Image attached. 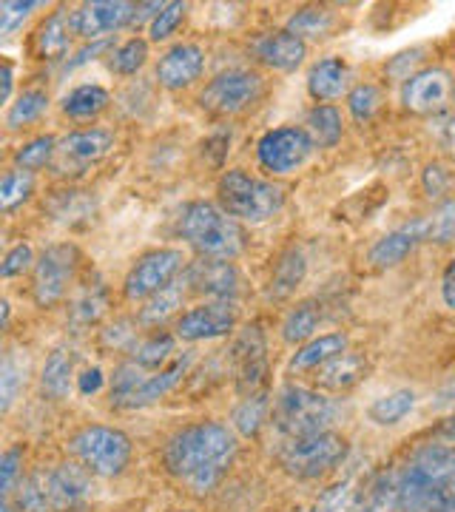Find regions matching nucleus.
Segmentation results:
<instances>
[{
  "instance_id": "obj_1",
  "label": "nucleus",
  "mask_w": 455,
  "mask_h": 512,
  "mask_svg": "<svg viewBox=\"0 0 455 512\" xmlns=\"http://www.w3.org/2000/svg\"><path fill=\"white\" fill-rule=\"evenodd\" d=\"M237 458V436L222 421H197L174 433L163 450L168 476L191 493L217 490Z\"/></svg>"
},
{
  "instance_id": "obj_2",
  "label": "nucleus",
  "mask_w": 455,
  "mask_h": 512,
  "mask_svg": "<svg viewBox=\"0 0 455 512\" xmlns=\"http://www.w3.org/2000/svg\"><path fill=\"white\" fill-rule=\"evenodd\" d=\"M91 490V473L83 464H57L40 467L20 478L15 490V507L20 512H63L83 504Z\"/></svg>"
},
{
  "instance_id": "obj_3",
  "label": "nucleus",
  "mask_w": 455,
  "mask_h": 512,
  "mask_svg": "<svg viewBox=\"0 0 455 512\" xmlns=\"http://www.w3.org/2000/svg\"><path fill=\"white\" fill-rule=\"evenodd\" d=\"M180 234L202 259H237L245 251V228L211 202H188L177 220Z\"/></svg>"
},
{
  "instance_id": "obj_4",
  "label": "nucleus",
  "mask_w": 455,
  "mask_h": 512,
  "mask_svg": "<svg viewBox=\"0 0 455 512\" xmlns=\"http://www.w3.org/2000/svg\"><path fill=\"white\" fill-rule=\"evenodd\" d=\"M339 416V407L322 390L285 384L271 407V424L276 439H299L328 433Z\"/></svg>"
},
{
  "instance_id": "obj_5",
  "label": "nucleus",
  "mask_w": 455,
  "mask_h": 512,
  "mask_svg": "<svg viewBox=\"0 0 455 512\" xmlns=\"http://www.w3.org/2000/svg\"><path fill=\"white\" fill-rule=\"evenodd\" d=\"M191 356H177L163 370H146L137 362H123L111 373V407L117 410H143L148 404H157L165 399L182 376L188 373Z\"/></svg>"
},
{
  "instance_id": "obj_6",
  "label": "nucleus",
  "mask_w": 455,
  "mask_h": 512,
  "mask_svg": "<svg viewBox=\"0 0 455 512\" xmlns=\"http://www.w3.org/2000/svg\"><path fill=\"white\" fill-rule=\"evenodd\" d=\"M217 200L219 208L237 222H265L282 211L285 188L234 168L219 177Z\"/></svg>"
},
{
  "instance_id": "obj_7",
  "label": "nucleus",
  "mask_w": 455,
  "mask_h": 512,
  "mask_svg": "<svg viewBox=\"0 0 455 512\" xmlns=\"http://www.w3.org/2000/svg\"><path fill=\"white\" fill-rule=\"evenodd\" d=\"M66 450L91 476L114 478L128 467L134 447L123 430L106 427V424H89V427H80L72 439L66 441Z\"/></svg>"
},
{
  "instance_id": "obj_8",
  "label": "nucleus",
  "mask_w": 455,
  "mask_h": 512,
  "mask_svg": "<svg viewBox=\"0 0 455 512\" xmlns=\"http://www.w3.org/2000/svg\"><path fill=\"white\" fill-rule=\"evenodd\" d=\"M347 441L339 433H316V436H299V439H276V458L285 473L302 481L328 476L345 461Z\"/></svg>"
},
{
  "instance_id": "obj_9",
  "label": "nucleus",
  "mask_w": 455,
  "mask_h": 512,
  "mask_svg": "<svg viewBox=\"0 0 455 512\" xmlns=\"http://www.w3.org/2000/svg\"><path fill=\"white\" fill-rule=\"evenodd\" d=\"M77 248L72 242H55L37 256L32 276V296L37 308H55L66 299L77 274Z\"/></svg>"
},
{
  "instance_id": "obj_10",
  "label": "nucleus",
  "mask_w": 455,
  "mask_h": 512,
  "mask_svg": "<svg viewBox=\"0 0 455 512\" xmlns=\"http://www.w3.org/2000/svg\"><path fill=\"white\" fill-rule=\"evenodd\" d=\"M265 92V80L248 69H231L217 74L200 94V106L219 117H234L259 103Z\"/></svg>"
},
{
  "instance_id": "obj_11",
  "label": "nucleus",
  "mask_w": 455,
  "mask_h": 512,
  "mask_svg": "<svg viewBox=\"0 0 455 512\" xmlns=\"http://www.w3.org/2000/svg\"><path fill=\"white\" fill-rule=\"evenodd\" d=\"M316 143L310 134L299 126H282L265 131L256 143L259 165L271 174H293L296 168L308 163Z\"/></svg>"
},
{
  "instance_id": "obj_12",
  "label": "nucleus",
  "mask_w": 455,
  "mask_h": 512,
  "mask_svg": "<svg viewBox=\"0 0 455 512\" xmlns=\"http://www.w3.org/2000/svg\"><path fill=\"white\" fill-rule=\"evenodd\" d=\"M404 109L419 117H441L455 103V77L447 69H421L401 86Z\"/></svg>"
},
{
  "instance_id": "obj_13",
  "label": "nucleus",
  "mask_w": 455,
  "mask_h": 512,
  "mask_svg": "<svg viewBox=\"0 0 455 512\" xmlns=\"http://www.w3.org/2000/svg\"><path fill=\"white\" fill-rule=\"evenodd\" d=\"M182 265H185V256L177 248H160V251L140 256L134 262V268L128 271L126 282H123L126 299H131V302L151 299L154 293H160L177 279Z\"/></svg>"
},
{
  "instance_id": "obj_14",
  "label": "nucleus",
  "mask_w": 455,
  "mask_h": 512,
  "mask_svg": "<svg viewBox=\"0 0 455 512\" xmlns=\"http://www.w3.org/2000/svg\"><path fill=\"white\" fill-rule=\"evenodd\" d=\"M239 308L231 299H211L205 305H197L191 311H185L174 325V336L182 342H208L228 336L237 328Z\"/></svg>"
},
{
  "instance_id": "obj_15",
  "label": "nucleus",
  "mask_w": 455,
  "mask_h": 512,
  "mask_svg": "<svg viewBox=\"0 0 455 512\" xmlns=\"http://www.w3.org/2000/svg\"><path fill=\"white\" fill-rule=\"evenodd\" d=\"M134 15H137V3H126V0H94V3H83L80 9L72 12V29L74 35L83 40H106L123 26H134Z\"/></svg>"
},
{
  "instance_id": "obj_16",
  "label": "nucleus",
  "mask_w": 455,
  "mask_h": 512,
  "mask_svg": "<svg viewBox=\"0 0 455 512\" xmlns=\"http://www.w3.org/2000/svg\"><path fill=\"white\" fill-rule=\"evenodd\" d=\"M234 367H237V390L242 396H254L265 393L268 384V345H265V333L262 325H248L239 333L237 345H234Z\"/></svg>"
},
{
  "instance_id": "obj_17",
  "label": "nucleus",
  "mask_w": 455,
  "mask_h": 512,
  "mask_svg": "<svg viewBox=\"0 0 455 512\" xmlns=\"http://www.w3.org/2000/svg\"><path fill=\"white\" fill-rule=\"evenodd\" d=\"M399 512H455V493L413 473L407 464L396 470Z\"/></svg>"
},
{
  "instance_id": "obj_18",
  "label": "nucleus",
  "mask_w": 455,
  "mask_h": 512,
  "mask_svg": "<svg viewBox=\"0 0 455 512\" xmlns=\"http://www.w3.org/2000/svg\"><path fill=\"white\" fill-rule=\"evenodd\" d=\"M185 285L211 299H231L239 293V271L228 259H197L185 268Z\"/></svg>"
},
{
  "instance_id": "obj_19",
  "label": "nucleus",
  "mask_w": 455,
  "mask_h": 512,
  "mask_svg": "<svg viewBox=\"0 0 455 512\" xmlns=\"http://www.w3.org/2000/svg\"><path fill=\"white\" fill-rule=\"evenodd\" d=\"M202 69H205V52L200 46L197 43H177L160 57L157 83L168 92H180V89H188L200 80Z\"/></svg>"
},
{
  "instance_id": "obj_20",
  "label": "nucleus",
  "mask_w": 455,
  "mask_h": 512,
  "mask_svg": "<svg viewBox=\"0 0 455 512\" xmlns=\"http://www.w3.org/2000/svg\"><path fill=\"white\" fill-rule=\"evenodd\" d=\"M254 55L273 72H296L308 57V46L302 37L291 35L288 29H279V32H265L262 37H256Z\"/></svg>"
},
{
  "instance_id": "obj_21",
  "label": "nucleus",
  "mask_w": 455,
  "mask_h": 512,
  "mask_svg": "<svg viewBox=\"0 0 455 512\" xmlns=\"http://www.w3.org/2000/svg\"><path fill=\"white\" fill-rule=\"evenodd\" d=\"M424 239H430V220L407 222L396 231L384 234L370 248V262H373V268H396L401 259L413 254Z\"/></svg>"
},
{
  "instance_id": "obj_22",
  "label": "nucleus",
  "mask_w": 455,
  "mask_h": 512,
  "mask_svg": "<svg viewBox=\"0 0 455 512\" xmlns=\"http://www.w3.org/2000/svg\"><path fill=\"white\" fill-rule=\"evenodd\" d=\"M111 148H114V134L106 128H83V131H72L60 140L57 154L63 157V163L69 165H86L100 163L103 157H109Z\"/></svg>"
},
{
  "instance_id": "obj_23",
  "label": "nucleus",
  "mask_w": 455,
  "mask_h": 512,
  "mask_svg": "<svg viewBox=\"0 0 455 512\" xmlns=\"http://www.w3.org/2000/svg\"><path fill=\"white\" fill-rule=\"evenodd\" d=\"M407 467L421 478L455 493V444H421L410 453Z\"/></svg>"
},
{
  "instance_id": "obj_24",
  "label": "nucleus",
  "mask_w": 455,
  "mask_h": 512,
  "mask_svg": "<svg viewBox=\"0 0 455 512\" xmlns=\"http://www.w3.org/2000/svg\"><path fill=\"white\" fill-rule=\"evenodd\" d=\"M350 86V66L342 57H325L313 63L308 72V92L316 103H328L342 97Z\"/></svg>"
},
{
  "instance_id": "obj_25",
  "label": "nucleus",
  "mask_w": 455,
  "mask_h": 512,
  "mask_svg": "<svg viewBox=\"0 0 455 512\" xmlns=\"http://www.w3.org/2000/svg\"><path fill=\"white\" fill-rule=\"evenodd\" d=\"M72 15L66 9H57L37 26L35 52L43 60H63L72 49Z\"/></svg>"
},
{
  "instance_id": "obj_26",
  "label": "nucleus",
  "mask_w": 455,
  "mask_h": 512,
  "mask_svg": "<svg viewBox=\"0 0 455 512\" xmlns=\"http://www.w3.org/2000/svg\"><path fill=\"white\" fill-rule=\"evenodd\" d=\"M313 382L319 384L322 390H333V393H342V390H350L353 384H359L367 373V359L362 353H353V350H345L342 356L330 359L328 365H322L319 370H313Z\"/></svg>"
},
{
  "instance_id": "obj_27",
  "label": "nucleus",
  "mask_w": 455,
  "mask_h": 512,
  "mask_svg": "<svg viewBox=\"0 0 455 512\" xmlns=\"http://www.w3.org/2000/svg\"><path fill=\"white\" fill-rule=\"evenodd\" d=\"M74 362H77V353L72 348H55L49 353L46 365L40 370V387L49 399L55 402L69 399L74 387Z\"/></svg>"
},
{
  "instance_id": "obj_28",
  "label": "nucleus",
  "mask_w": 455,
  "mask_h": 512,
  "mask_svg": "<svg viewBox=\"0 0 455 512\" xmlns=\"http://www.w3.org/2000/svg\"><path fill=\"white\" fill-rule=\"evenodd\" d=\"M347 350V336L345 333H325V336H316L305 342L302 348L293 353L291 359V373H313L322 365H328L330 359L342 356Z\"/></svg>"
},
{
  "instance_id": "obj_29",
  "label": "nucleus",
  "mask_w": 455,
  "mask_h": 512,
  "mask_svg": "<svg viewBox=\"0 0 455 512\" xmlns=\"http://www.w3.org/2000/svg\"><path fill=\"white\" fill-rule=\"evenodd\" d=\"M26 382H29V356H26V350L9 348L3 353V365H0V410L3 413H9L12 404L18 402Z\"/></svg>"
},
{
  "instance_id": "obj_30",
  "label": "nucleus",
  "mask_w": 455,
  "mask_h": 512,
  "mask_svg": "<svg viewBox=\"0 0 455 512\" xmlns=\"http://www.w3.org/2000/svg\"><path fill=\"white\" fill-rule=\"evenodd\" d=\"M308 274V259L299 248H288L285 254L279 256L276 268H273L271 276V288H268V296L273 299H288Z\"/></svg>"
},
{
  "instance_id": "obj_31",
  "label": "nucleus",
  "mask_w": 455,
  "mask_h": 512,
  "mask_svg": "<svg viewBox=\"0 0 455 512\" xmlns=\"http://www.w3.org/2000/svg\"><path fill=\"white\" fill-rule=\"evenodd\" d=\"M111 94L97 83H83L63 97V114L72 120H94L97 114L109 109Z\"/></svg>"
},
{
  "instance_id": "obj_32",
  "label": "nucleus",
  "mask_w": 455,
  "mask_h": 512,
  "mask_svg": "<svg viewBox=\"0 0 455 512\" xmlns=\"http://www.w3.org/2000/svg\"><path fill=\"white\" fill-rule=\"evenodd\" d=\"M174 359H177V336H168V333H151L131 350V362H137L146 370H163Z\"/></svg>"
},
{
  "instance_id": "obj_33",
  "label": "nucleus",
  "mask_w": 455,
  "mask_h": 512,
  "mask_svg": "<svg viewBox=\"0 0 455 512\" xmlns=\"http://www.w3.org/2000/svg\"><path fill=\"white\" fill-rule=\"evenodd\" d=\"M305 131H308L310 140L319 148H333L342 140V131H345V126H342V114H339L336 106L316 103V106L308 111Z\"/></svg>"
},
{
  "instance_id": "obj_34",
  "label": "nucleus",
  "mask_w": 455,
  "mask_h": 512,
  "mask_svg": "<svg viewBox=\"0 0 455 512\" xmlns=\"http://www.w3.org/2000/svg\"><path fill=\"white\" fill-rule=\"evenodd\" d=\"M413 407H416V393L413 390H396V393H387V396L370 404L367 416H370V421H376L379 427H393L404 416H410Z\"/></svg>"
},
{
  "instance_id": "obj_35",
  "label": "nucleus",
  "mask_w": 455,
  "mask_h": 512,
  "mask_svg": "<svg viewBox=\"0 0 455 512\" xmlns=\"http://www.w3.org/2000/svg\"><path fill=\"white\" fill-rule=\"evenodd\" d=\"M319 322H322V311L316 302H299L282 322V339L291 342V345H299V342H308L313 339V333L319 330Z\"/></svg>"
},
{
  "instance_id": "obj_36",
  "label": "nucleus",
  "mask_w": 455,
  "mask_h": 512,
  "mask_svg": "<svg viewBox=\"0 0 455 512\" xmlns=\"http://www.w3.org/2000/svg\"><path fill=\"white\" fill-rule=\"evenodd\" d=\"M271 416V402H268V393H254V396H245L234 410V427H237L242 436H259V430L265 427V421Z\"/></svg>"
},
{
  "instance_id": "obj_37",
  "label": "nucleus",
  "mask_w": 455,
  "mask_h": 512,
  "mask_svg": "<svg viewBox=\"0 0 455 512\" xmlns=\"http://www.w3.org/2000/svg\"><path fill=\"white\" fill-rule=\"evenodd\" d=\"M109 311V293L103 285H91L74 299L72 325L74 328H91L100 322V316Z\"/></svg>"
},
{
  "instance_id": "obj_38",
  "label": "nucleus",
  "mask_w": 455,
  "mask_h": 512,
  "mask_svg": "<svg viewBox=\"0 0 455 512\" xmlns=\"http://www.w3.org/2000/svg\"><path fill=\"white\" fill-rule=\"evenodd\" d=\"M148 60V40L143 37H128L126 43H120L109 57V69L120 77L137 74Z\"/></svg>"
},
{
  "instance_id": "obj_39",
  "label": "nucleus",
  "mask_w": 455,
  "mask_h": 512,
  "mask_svg": "<svg viewBox=\"0 0 455 512\" xmlns=\"http://www.w3.org/2000/svg\"><path fill=\"white\" fill-rule=\"evenodd\" d=\"M46 109H49V94L40 92V89H29V92L20 94L18 100L9 106V111H6V126H29V123L40 120L46 114Z\"/></svg>"
},
{
  "instance_id": "obj_40",
  "label": "nucleus",
  "mask_w": 455,
  "mask_h": 512,
  "mask_svg": "<svg viewBox=\"0 0 455 512\" xmlns=\"http://www.w3.org/2000/svg\"><path fill=\"white\" fill-rule=\"evenodd\" d=\"M57 143L52 134H46V137H35V140H29L26 146H20L15 151V165H18L20 171H29V174H35L40 168H46V165L52 163L57 157Z\"/></svg>"
},
{
  "instance_id": "obj_41",
  "label": "nucleus",
  "mask_w": 455,
  "mask_h": 512,
  "mask_svg": "<svg viewBox=\"0 0 455 512\" xmlns=\"http://www.w3.org/2000/svg\"><path fill=\"white\" fill-rule=\"evenodd\" d=\"M182 293L185 291H180L174 282H171L168 288H163L160 293H154L151 299H146V305L140 308V322H143V325H151V328L163 325L165 319L182 305Z\"/></svg>"
},
{
  "instance_id": "obj_42",
  "label": "nucleus",
  "mask_w": 455,
  "mask_h": 512,
  "mask_svg": "<svg viewBox=\"0 0 455 512\" xmlns=\"http://www.w3.org/2000/svg\"><path fill=\"white\" fill-rule=\"evenodd\" d=\"M32 191H35V180H32L29 171H20V168L6 171L3 174V183H0V208L6 214L15 211V208H20L23 202L32 197Z\"/></svg>"
},
{
  "instance_id": "obj_43",
  "label": "nucleus",
  "mask_w": 455,
  "mask_h": 512,
  "mask_svg": "<svg viewBox=\"0 0 455 512\" xmlns=\"http://www.w3.org/2000/svg\"><path fill=\"white\" fill-rule=\"evenodd\" d=\"M333 29V15L328 9H319V6H308V9H299L296 15L288 18V32L296 37H325Z\"/></svg>"
},
{
  "instance_id": "obj_44",
  "label": "nucleus",
  "mask_w": 455,
  "mask_h": 512,
  "mask_svg": "<svg viewBox=\"0 0 455 512\" xmlns=\"http://www.w3.org/2000/svg\"><path fill=\"white\" fill-rule=\"evenodd\" d=\"M52 214L57 222H66V225H77L80 220H91L94 214V200L83 191H63L57 194V200L52 202Z\"/></svg>"
},
{
  "instance_id": "obj_45",
  "label": "nucleus",
  "mask_w": 455,
  "mask_h": 512,
  "mask_svg": "<svg viewBox=\"0 0 455 512\" xmlns=\"http://www.w3.org/2000/svg\"><path fill=\"white\" fill-rule=\"evenodd\" d=\"M382 103V89L373 86V83H359L356 89H350V94H347V109H350L356 123H370L379 114Z\"/></svg>"
},
{
  "instance_id": "obj_46",
  "label": "nucleus",
  "mask_w": 455,
  "mask_h": 512,
  "mask_svg": "<svg viewBox=\"0 0 455 512\" xmlns=\"http://www.w3.org/2000/svg\"><path fill=\"white\" fill-rule=\"evenodd\" d=\"M359 510V490L342 481V484H333L330 490L322 493V498L316 501L313 512H356Z\"/></svg>"
},
{
  "instance_id": "obj_47",
  "label": "nucleus",
  "mask_w": 455,
  "mask_h": 512,
  "mask_svg": "<svg viewBox=\"0 0 455 512\" xmlns=\"http://www.w3.org/2000/svg\"><path fill=\"white\" fill-rule=\"evenodd\" d=\"M35 9H40V3H35V0H6V3H0V35H15L20 26L32 18Z\"/></svg>"
},
{
  "instance_id": "obj_48",
  "label": "nucleus",
  "mask_w": 455,
  "mask_h": 512,
  "mask_svg": "<svg viewBox=\"0 0 455 512\" xmlns=\"http://www.w3.org/2000/svg\"><path fill=\"white\" fill-rule=\"evenodd\" d=\"M185 12H188V3H180V0L165 3L163 9H160V15L151 20V26H148L151 40H168L171 35H177V29L185 20Z\"/></svg>"
},
{
  "instance_id": "obj_49",
  "label": "nucleus",
  "mask_w": 455,
  "mask_h": 512,
  "mask_svg": "<svg viewBox=\"0 0 455 512\" xmlns=\"http://www.w3.org/2000/svg\"><path fill=\"white\" fill-rule=\"evenodd\" d=\"M35 251H32V245H26V242H20L15 245L9 254L3 256V262H0V276L3 279H12V276H20L23 271H29L32 265H35Z\"/></svg>"
},
{
  "instance_id": "obj_50",
  "label": "nucleus",
  "mask_w": 455,
  "mask_h": 512,
  "mask_svg": "<svg viewBox=\"0 0 455 512\" xmlns=\"http://www.w3.org/2000/svg\"><path fill=\"white\" fill-rule=\"evenodd\" d=\"M20 473H23V447H9L0 458V476H3V495H12L18 490Z\"/></svg>"
},
{
  "instance_id": "obj_51",
  "label": "nucleus",
  "mask_w": 455,
  "mask_h": 512,
  "mask_svg": "<svg viewBox=\"0 0 455 512\" xmlns=\"http://www.w3.org/2000/svg\"><path fill=\"white\" fill-rule=\"evenodd\" d=\"M430 239H436L441 245L455 239V200L441 202L436 217L430 220Z\"/></svg>"
},
{
  "instance_id": "obj_52",
  "label": "nucleus",
  "mask_w": 455,
  "mask_h": 512,
  "mask_svg": "<svg viewBox=\"0 0 455 512\" xmlns=\"http://www.w3.org/2000/svg\"><path fill=\"white\" fill-rule=\"evenodd\" d=\"M134 325L128 319H117L106 333H103V345H109L114 350H134L137 345V330H131Z\"/></svg>"
},
{
  "instance_id": "obj_53",
  "label": "nucleus",
  "mask_w": 455,
  "mask_h": 512,
  "mask_svg": "<svg viewBox=\"0 0 455 512\" xmlns=\"http://www.w3.org/2000/svg\"><path fill=\"white\" fill-rule=\"evenodd\" d=\"M450 174H447V168L444 165H427V171H424V191L430 194V197H444L447 191H450Z\"/></svg>"
},
{
  "instance_id": "obj_54",
  "label": "nucleus",
  "mask_w": 455,
  "mask_h": 512,
  "mask_svg": "<svg viewBox=\"0 0 455 512\" xmlns=\"http://www.w3.org/2000/svg\"><path fill=\"white\" fill-rule=\"evenodd\" d=\"M433 134H436L438 146L444 148L450 157H455V114H441L433 117Z\"/></svg>"
},
{
  "instance_id": "obj_55",
  "label": "nucleus",
  "mask_w": 455,
  "mask_h": 512,
  "mask_svg": "<svg viewBox=\"0 0 455 512\" xmlns=\"http://www.w3.org/2000/svg\"><path fill=\"white\" fill-rule=\"evenodd\" d=\"M441 299H444V305L455 311V259L447 265V271L441 276Z\"/></svg>"
},
{
  "instance_id": "obj_56",
  "label": "nucleus",
  "mask_w": 455,
  "mask_h": 512,
  "mask_svg": "<svg viewBox=\"0 0 455 512\" xmlns=\"http://www.w3.org/2000/svg\"><path fill=\"white\" fill-rule=\"evenodd\" d=\"M100 387H103V373H100L97 367L86 370V373L80 376V382H77V390H80L83 396H89V393H97Z\"/></svg>"
},
{
  "instance_id": "obj_57",
  "label": "nucleus",
  "mask_w": 455,
  "mask_h": 512,
  "mask_svg": "<svg viewBox=\"0 0 455 512\" xmlns=\"http://www.w3.org/2000/svg\"><path fill=\"white\" fill-rule=\"evenodd\" d=\"M12 86H15V69L9 60H3V92H0V100L9 103L12 100Z\"/></svg>"
},
{
  "instance_id": "obj_58",
  "label": "nucleus",
  "mask_w": 455,
  "mask_h": 512,
  "mask_svg": "<svg viewBox=\"0 0 455 512\" xmlns=\"http://www.w3.org/2000/svg\"><path fill=\"white\" fill-rule=\"evenodd\" d=\"M436 436H438V439L447 441V444H455V413H453V416H447V419L438 424Z\"/></svg>"
},
{
  "instance_id": "obj_59",
  "label": "nucleus",
  "mask_w": 455,
  "mask_h": 512,
  "mask_svg": "<svg viewBox=\"0 0 455 512\" xmlns=\"http://www.w3.org/2000/svg\"><path fill=\"white\" fill-rule=\"evenodd\" d=\"M63 512H86V507H83V504H77V507H69V510H63Z\"/></svg>"
},
{
  "instance_id": "obj_60",
  "label": "nucleus",
  "mask_w": 455,
  "mask_h": 512,
  "mask_svg": "<svg viewBox=\"0 0 455 512\" xmlns=\"http://www.w3.org/2000/svg\"><path fill=\"white\" fill-rule=\"evenodd\" d=\"M0 512H15V510H12V507H9V504H3V510H0Z\"/></svg>"
},
{
  "instance_id": "obj_61",
  "label": "nucleus",
  "mask_w": 455,
  "mask_h": 512,
  "mask_svg": "<svg viewBox=\"0 0 455 512\" xmlns=\"http://www.w3.org/2000/svg\"><path fill=\"white\" fill-rule=\"evenodd\" d=\"M171 512H188V510H171Z\"/></svg>"
}]
</instances>
